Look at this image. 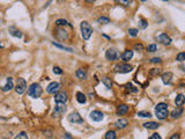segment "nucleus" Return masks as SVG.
Returning a JSON list of instances; mask_svg holds the SVG:
<instances>
[{
	"mask_svg": "<svg viewBox=\"0 0 185 139\" xmlns=\"http://www.w3.org/2000/svg\"><path fill=\"white\" fill-rule=\"evenodd\" d=\"M155 116L163 121L165 118L169 116V111H168V104L164 103V102H161V103H157L156 107H155Z\"/></svg>",
	"mask_w": 185,
	"mask_h": 139,
	"instance_id": "f257e3e1",
	"label": "nucleus"
},
{
	"mask_svg": "<svg viewBox=\"0 0 185 139\" xmlns=\"http://www.w3.org/2000/svg\"><path fill=\"white\" fill-rule=\"evenodd\" d=\"M43 94V89H42V86L37 82H34L31 85L28 87V95L33 99H38V97L42 96Z\"/></svg>",
	"mask_w": 185,
	"mask_h": 139,
	"instance_id": "f03ea898",
	"label": "nucleus"
},
{
	"mask_svg": "<svg viewBox=\"0 0 185 139\" xmlns=\"http://www.w3.org/2000/svg\"><path fill=\"white\" fill-rule=\"evenodd\" d=\"M80 29H81V36L85 41H88L93 34V27L88 21H82L80 23Z\"/></svg>",
	"mask_w": 185,
	"mask_h": 139,
	"instance_id": "7ed1b4c3",
	"label": "nucleus"
},
{
	"mask_svg": "<svg viewBox=\"0 0 185 139\" xmlns=\"http://www.w3.org/2000/svg\"><path fill=\"white\" fill-rule=\"evenodd\" d=\"M132 66L130 64H126V63H119L115 66V72L117 73H129L132 71Z\"/></svg>",
	"mask_w": 185,
	"mask_h": 139,
	"instance_id": "20e7f679",
	"label": "nucleus"
},
{
	"mask_svg": "<svg viewBox=\"0 0 185 139\" xmlns=\"http://www.w3.org/2000/svg\"><path fill=\"white\" fill-rule=\"evenodd\" d=\"M26 89H27V82H26V80L23 78H19L18 79V82H16V86H15V92L21 95V94H23L26 92Z\"/></svg>",
	"mask_w": 185,
	"mask_h": 139,
	"instance_id": "39448f33",
	"label": "nucleus"
},
{
	"mask_svg": "<svg viewBox=\"0 0 185 139\" xmlns=\"http://www.w3.org/2000/svg\"><path fill=\"white\" fill-rule=\"evenodd\" d=\"M68 100V95L66 92H57L55 94L56 103H66Z\"/></svg>",
	"mask_w": 185,
	"mask_h": 139,
	"instance_id": "423d86ee",
	"label": "nucleus"
},
{
	"mask_svg": "<svg viewBox=\"0 0 185 139\" xmlns=\"http://www.w3.org/2000/svg\"><path fill=\"white\" fill-rule=\"evenodd\" d=\"M119 57V52L116 50V49H108L107 52H105V58L108 60H117Z\"/></svg>",
	"mask_w": 185,
	"mask_h": 139,
	"instance_id": "0eeeda50",
	"label": "nucleus"
},
{
	"mask_svg": "<svg viewBox=\"0 0 185 139\" xmlns=\"http://www.w3.org/2000/svg\"><path fill=\"white\" fill-rule=\"evenodd\" d=\"M68 121L71 122V123H78V124H81V123H83V118L80 116V114L79 113H71L69 115H68Z\"/></svg>",
	"mask_w": 185,
	"mask_h": 139,
	"instance_id": "6e6552de",
	"label": "nucleus"
},
{
	"mask_svg": "<svg viewBox=\"0 0 185 139\" xmlns=\"http://www.w3.org/2000/svg\"><path fill=\"white\" fill-rule=\"evenodd\" d=\"M156 40H157L160 43H162L163 45H170L171 42H173V40L170 38V36H169V35H167V34H164V32L160 34V35L156 37Z\"/></svg>",
	"mask_w": 185,
	"mask_h": 139,
	"instance_id": "1a4fd4ad",
	"label": "nucleus"
},
{
	"mask_svg": "<svg viewBox=\"0 0 185 139\" xmlns=\"http://www.w3.org/2000/svg\"><path fill=\"white\" fill-rule=\"evenodd\" d=\"M90 118L94 122H101L104 118V114L102 111H99V110H94V111L90 113Z\"/></svg>",
	"mask_w": 185,
	"mask_h": 139,
	"instance_id": "9d476101",
	"label": "nucleus"
},
{
	"mask_svg": "<svg viewBox=\"0 0 185 139\" xmlns=\"http://www.w3.org/2000/svg\"><path fill=\"white\" fill-rule=\"evenodd\" d=\"M14 88V84H13V78H11V76H8L7 79H6V84L1 87V90L2 92H10V90H12Z\"/></svg>",
	"mask_w": 185,
	"mask_h": 139,
	"instance_id": "9b49d317",
	"label": "nucleus"
},
{
	"mask_svg": "<svg viewBox=\"0 0 185 139\" xmlns=\"http://www.w3.org/2000/svg\"><path fill=\"white\" fill-rule=\"evenodd\" d=\"M173 78L174 74L171 72H165L161 75V79H162V82L164 85H171V81H173Z\"/></svg>",
	"mask_w": 185,
	"mask_h": 139,
	"instance_id": "f8f14e48",
	"label": "nucleus"
},
{
	"mask_svg": "<svg viewBox=\"0 0 185 139\" xmlns=\"http://www.w3.org/2000/svg\"><path fill=\"white\" fill-rule=\"evenodd\" d=\"M58 89H59V84L56 82V81L49 84V86L46 87V92H48L49 94H56V93L58 92Z\"/></svg>",
	"mask_w": 185,
	"mask_h": 139,
	"instance_id": "ddd939ff",
	"label": "nucleus"
},
{
	"mask_svg": "<svg viewBox=\"0 0 185 139\" xmlns=\"http://www.w3.org/2000/svg\"><path fill=\"white\" fill-rule=\"evenodd\" d=\"M66 111V104L65 103H57L55 108V114L53 116L56 117V115H59V114H64Z\"/></svg>",
	"mask_w": 185,
	"mask_h": 139,
	"instance_id": "4468645a",
	"label": "nucleus"
},
{
	"mask_svg": "<svg viewBox=\"0 0 185 139\" xmlns=\"http://www.w3.org/2000/svg\"><path fill=\"white\" fill-rule=\"evenodd\" d=\"M129 110H130V107H129L127 104H120V106H118V108H117V115H118V116H123V115L127 114Z\"/></svg>",
	"mask_w": 185,
	"mask_h": 139,
	"instance_id": "2eb2a0df",
	"label": "nucleus"
},
{
	"mask_svg": "<svg viewBox=\"0 0 185 139\" xmlns=\"http://www.w3.org/2000/svg\"><path fill=\"white\" fill-rule=\"evenodd\" d=\"M129 125V121L125 119V118H119L118 121H116L115 123V126L117 129H125Z\"/></svg>",
	"mask_w": 185,
	"mask_h": 139,
	"instance_id": "dca6fc26",
	"label": "nucleus"
},
{
	"mask_svg": "<svg viewBox=\"0 0 185 139\" xmlns=\"http://www.w3.org/2000/svg\"><path fill=\"white\" fill-rule=\"evenodd\" d=\"M183 111H184V109H183V108L177 107L176 109H174V110L170 113V116H171V118H174V119H176V118H179L181 116H182Z\"/></svg>",
	"mask_w": 185,
	"mask_h": 139,
	"instance_id": "f3484780",
	"label": "nucleus"
},
{
	"mask_svg": "<svg viewBox=\"0 0 185 139\" xmlns=\"http://www.w3.org/2000/svg\"><path fill=\"white\" fill-rule=\"evenodd\" d=\"M142 125H143V128L148 129V130H156V129H159V126H160L159 123L152 122V121H151V122H146V123H143Z\"/></svg>",
	"mask_w": 185,
	"mask_h": 139,
	"instance_id": "a211bd4d",
	"label": "nucleus"
},
{
	"mask_svg": "<svg viewBox=\"0 0 185 139\" xmlns=\"http://www.w3.org/2000/svg\"><path fill=\"white\" fill-rule=\"evenodd\" d=\"M133 58V51L132 50H125L123 54H121V59L124 62H129Z\"/></svg>",
	"mask_w": 185,
	"mask_h": 139,
	"instance_id": "6ab92c4d",
	"label": "nucleus"
},
{
	"mask_svg": "<svg viewBox=\"0 0 185 139\" xmlns=\"http://www.w3.org/2000/svg\"><path fill=\"white\" fill-rule=\"evenodd\" d=\"M185 103V95L184 94H178L175 99V104L177 107H182Z\"/></svg>",
	"mask_w": 185,
	"mask_h": 139,
	"instance_id": "aec40b11",
	"label": "nucleus"
},
{
	"mask_svg": "<svg viewBox=\"0 0 185 139\" xmlns=\"http://www.w3.org/2000/svg\"><path fill=\"white\" fill-rule=\"evenodd\" d=\"M8 32L11 34L12 36H14V37H18V38H21L22 37V32L18 29V28H15V27H10L8 28Z\"/></svg>",
	"mask_w": 185,
	"mask_h": 139,
	"instance_id": "412c9836",
	"label": "nucleus"
},
{
	"mask_svg": "<svg viewBox=\"0 0 185 139\" xmlns=\"http://www.w3.org/2000/svg\"><path fill=\"white\" fill-rule=\"evenodd\" d=\"M76 101H78L79 103H81V104H85V103L87 102V97H86V95H85L83 93L78 92V93H76Z\"/></svg>",
	"mask_w": 185,
	"mask_h": 139,
	"instance_id": "4be33fe9",
	"label": "nucleus"
},
{
	"mask_svg": "<svg viewBox=\"0 0 185 139\" xmlns=\"http://www.w3.org/2000/svg\"><path fill=\"white\" fill-rule=\"evenodd\" d=\"M75 75L79 78V79H80V80H85V79L87 78V73H86V71H85V70H82V68L76 70Z\"/></svg>",
	"mask_w": 185,
	"mask_h": 139,
	"instance_id": "5701e85b",
	"label": "nucleus"
},
{
	"mask_svg": "<svg viewBox=\"0 0 185 139\" xmlns=\"http://www.w3.org/2000/svg\"><path fill=\"white\" fill-rule=\"evenodd\" d=\"M52 44L55 45L56 48H58V49H61V50H65L67 52H74V50L72 49V48H69V46H65V45H61V44H59V43H56V42H52Z\"/></svg>",
	"mask_w": 185,
	"mask_h": 139,
	"instance_id": "b1692460",
	"label": "nucleus"
},
{
	"mask_svg": "<svg viewBox=\"0 0 185 139\" xmlns=\"http://www.w3.org/2000/svg\"><path fill=\"white\" fill-rule=\"evenodd\" d=\"M56 26H58V27H65V26H68V27H72L68 21H66L64 19H59V20H57L56 21Z\"/></svg>",
	"mask_w": 185,
	"mask_h": 139,
	"instance_id": "393cba45",
	"label": "nucleus"
},
{
	"mask_svg": "<svg viewBox=\"0 0 185 139\" xmlns=\"http://www.w3.org/2000/svg\"><path fill=\"white\" fill-rule=\"evenodd\" d=\"M105 139H117V135L113 130H110L105 133Z\"/></svg>",
	"mask_w": 185,
	"mask_h": 139,
	"instance_id": "a878e982",
	"label": "nucleus"
},
{
	"mask_svg": "<svg viewBox=\"0 0 185 139\" xmlns=\"http://www.w3.org/2000/svg\"><path fill=\"white\" fill-rule=\"evenodd\" d=\"M102 82H103V84L105 85V87H107L108 89H110V88L112 87V82H111V79H109V78H107V76L102 79Z\"/></svg>",
	"mask_w": 185,
	"mask_h": 139,
	"instance_id": "bb28decb",
	"label": "nucleus"
},
{
	"mask_svg": "<svg viewBox=\"0 0 185 139\" xmlns=\"http://www.w3.org/2000/svg\"><path fill=\"white\" fill-rule=\"evenodd\" d=\"M116 2L117 4H119V5H121V6H130L131 4L133 2V0H116Z\"/></svg>",
	"mask_w": 185,
	"mask_h": 139,
	"instance_id": "cd10ccee",
	"label": "nucleus"
},
{
	"mask_svg": "<svg viewBox=\"0 0 185 139\" xmlns=\"http://www.w3.org/2000/svg\"><path fill=\"white\" fill-rule=\"evenodd\" d=\"M138 116L139 117H143V118H151L152 117V114L149 111H139L138 113Z\"/></svg>",
	"mask_w": 185,
	"mask_h": 139,
	"instance_id": "c85d7f7f",
	"label": "nucleus"
},
{
	"mask_svg": "<svg viewBox=\"0 0 185 139\" xmlns=\"http://www.w3.org/2000/svg\"><path fill=\"white\" fill-rule=\"evenodd\" d=\"M159 74H161V68H152L149 71V75L151 76H157Z\"/></svg>",
	"mask_w": 185,
	"mask_h": 139,
	"instance_id": "c756f323",
	"label": "nucleus"
},
{
	"mask_svg": "<svg viewBox=\"0 0 185 139\" xmlns=\"http://www.w3.org/2000/svg\"><path fill=\"white\" fill-rule=\"evenodd\" d=\"M97 22L101 23V24H108L110 22V19L109 18H105V16H101V18H98Z\"/></svg>",
	"mask_w": 185,
	"mask_h": 139,
	"instance_id": "7c9ffc66",
	"label": "nucleus"
},
{
	"mask_svg": "<svg viewBox=\"0 0 185 139\" xmlns=\"http://www.w3.org/2000/svg\"><path fill=\"white\" fill-rule=\"evenodd\" d=\"M147 27H148V22L146 21V20H143V19H140V20H139V28L146 29Z\"/></svg>",
	"mask_w": 185,
	"mask_h": 139,
	"instance_id": "2f4dec72",
	"label": "nucleus"
},
{
	"mask_svg": "<svg viewBox=\"0 0 185 139\" xmlns=\"http://www.w3.org/2000/svg\"><path fill=\"white\" fill-rule=\"evenodd\" d=\"M14 139H29V138H28V135H27L24 131H22V132H20L19 135H16Z\"/></svg>",
	"mask_w": 185,
	"mask_h": 139,
	"instance_id": "473e14b6",
	"label": "nucleus"
},
{
	"mask_svg": "<svg viewBox=\"0 0 185 139\" xmlns=\"http://www.w3.org/2000/svg\"><path fill=\"white\" fill-rule=\"evenodd\" d=\"M156 50H157V45L156 44H149L147 46V51L148 52H155Z\"/></svg>",
	"mask_w": 185,
	"mask_h": 139,
	"instance_id": "72a5a7b5",
	"label": "nucleus"
},
{
	"mask_svg": "<svg viewBox=\"0 0 185 139\" xmlns=\"http://www.w3.org/2000/svg\"><path fill=\"white\" fill-rule=\"evenodd\" d=\"M126 90H127V92H131V93H137V92H138V89H137L135 87H133L131 84H127V85H126Z\"/></svg>",
	"mask_w": 185,
	"mask_h": 139,
	"instance_id": "f704fd0d",
	"label": "nucleus"
},
{
	"mask_svg": "<svg viewBox=\"0 0 185 139\" xmlns=\"http://www.w3.org/2000/svg\"><path fill=\"white\" fill-rule=\"evenodd\" d=\"M138 32H139V30L135 29V28H130V29H129V34H130V36H132V37L138 36Z\"/></svg>",
	"mask_w": 185,
	"mask_h": 139,
	"instance_id": "c9c22d12",
	"label": "nucleus"
},
{
	"mask_svg": "<svg viewBox=\"0 0 185 139\" xmlns=\"http://www.w3.org/2000/svg\"><path fill=\"white\" fill-rule=\"evenodd\" d=\"M176 60H178V62H184L185 60V52H179V54L176 56Z\"/></svg>",
	"mask_w": 185,
	"mask_h": 139,
	"instance_id": "e433bc0d",
	"label": "nucleus"
},
{
	"mask_svg": "<svg viewBox=\"0 0 185 139\" xmlns=\"http://www.w3.org/2000/svg\"><path fill=\"white\" fill-rule=\"evenodd\" d=\"M161 62H162V59L160 57H154L151 59V63H154V64H160Z\"/></svg>",
	"mask_w": 185,
	"mask_h": 139,
	"instance_id": "4c0bfd02",
	"label": "nucleus"
},
{
	"mask_svg": "<svg viewBox=\"0 0 185 139\" xmlns=\"http://www.w3.org/2000/svg\"><path fill=\"white\" fill-rule=\"evenodd\" d=\"M53 73L55 74H63V70L60 67H58V66H55L53 67Z\"/></svg>",
	"mask_w": 185,
	"mask_h": 139,
	"instance_id": "58836bf2",
	"label": "nucleus"
},
{
	"mask_svg": "<svg viewBox=\"0 0 185 139\" xmlns=\"http://www.w3.org/2000/svg\"><path fill=\"white\" fill-rule=\"evenodd\" d=\"M134 50L135 51H142L143 50V45L142 44H135L134 45Z\"/></svg>",
	"mask_w": 185,
	"mask_h": 139,
	"instance_id": "ea45409f",
	"label": "nucleus"
},
{
	"mask_svg": "<svg viewBox=\"0 0 185 139\" xmlns=\"http://www.w3.org/2000/svg\"><path fill=\"white\" fill-rule=\"evenodd\" d=\"M148 139H162V138H161V136H160L159 133H153Z\"/></svg>",
	"mask_w": 185,
	"mask_h": 139,
	"instance_id": "a19ab883",
	"label": "nucleus"
},
{
	"mask_svg": "<svg viewBox=\"0 0 185 139\" xmlns=\"http://www.w3.org/2000/svg\"><path fill=\"white\" fill-rule=\"evenodd\" d=\"M179 138H181V135L179 133H174L169 139H179Z\"/></svg>",
	"mask_w": 185,
	"mask_h": 139,
	"instance_id": "79ce46f5",
	"label": "nucleus"
},
{
	"mask_svg": "<svg viewBox=\"0 0 185 139\" xmlns=\"http://www.w3.org/2000/svg\"><path fill=\"white\" fill-rule=\"evenodd\" d=\"M64 139H73V138H72L71 133H68V132H65V135H64Z\"/></svg>",
	"mask_w": 185,
	"mask_h": 139,
	"instance_id": "37998d69",
	"label": "nucleus"
},
{
	"mask_svg": "<svg viewBox=\"0 0 185 139\" xmlns=\"http://www.w3.org/2000/svg\"><path fill=\"white\" fill-rule=\"evenodd\" d=\"M86 1H87L88 4H93V2H95L96 0H86Z\"/></svg>",
	"mask_w": 185,
	"mask_h": 139,
	"instance_id": "c03bdc74",
	"label": "nucleus"
},
{
	"mask_svg": "<svg viewBox=\"0 0 185 139\" xmlns=\"http://www.w3.org/2000/svg\"><path fill=\"white\" fill-rule=\"evenodd\" d=\"M163 1H169V0H163Z\"/></svg>",
	"mask_w": 185,
	"mask_h": 139,
	"instance_id": "a18cd8bd",
	"label": "nucleus"
},
{
	"mask_svg": "<svg viewBox=\"0 0 185 139\" xmlns=\"http://www.w3.org/2000/svg\"><path fill=\"white\" fill-rule=\"evenodd\" d=\"M141 1H146V0H141Z\"/></svg>",
	"mask_w": 185,
	"mask_h": 139,
	"instance_id": "49530a36",
	"label": "nucleus"
}]
</instances>
